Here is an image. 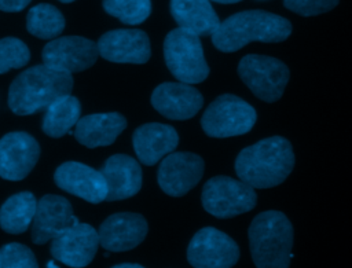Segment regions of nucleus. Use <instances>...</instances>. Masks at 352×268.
<instances>
[{
	"label": "nucleus",
	"mask_w": 352,
	"mask_h": 268,
	"mask_svg": "<svg viewBox=\"0 0 352 268\" xmlns=\"http://www.w3.org/2000/svg\"><path fill=\"white\" fill-rule=\"evenodd\" d=\"M147 221L139 213L122 212L109 216L99 227V245L107 252H126L147 235Z\"/></svg>",
	"instance_id": "obj_18"
},
{
	"label": "nucleus",
	"mask_w": 352,
	"mask_h": 268,
	"mask_svg": "<svg viewBox=\"0 0 352 268\" xmlns=\"http://www.w3.org/2000/svg\"><path fill=\"white\" fill-rule=\"evenodd\" d=\"M257 113L242 98L224 93L217 96L205 110L201 118L204 132L210 137L241 136L252 131Z\"/></svg>",
	"instance_id": "obj_6"
},
{
	"label": "nucleus",
	"mask_w": 352,
	"mask_h": 268,
	"mask_svg": "<svg viewBox=\"0 0 352 268\" xmlns=\"http://www.w3.org/2000/svg\"><path fill=\"white\" fill-rule=\"evenodd\" d=\"M111 268H144V267L140 264H133V263H122V264H117Z\"/></svg>",
	"instance_id": "obj_31"
},
{
	"label": "nucleus",
	"mask_w": 352,
	"mask_h": 268,
	"mask_svg": "<svg viewBox=\"0 0 352 268\" xmlns=\"http://www.w3.org/2000/svg\"><path fill=\"white\" fill-rule=\"evenodd\" d=\"M238 74L245 85L261 100L274 103L283 95L289 82V67L279 59L249 54L238 65Z\"/></svg>",
	"instance_id": "obj_8"
},
{
	"label": "nucleus",
	"mask_w": 352,
	"mask_h": 268,
	"mask_svg": "<svg viewBox=\"0 0 352 268\" xmlns=\"http://www.w3.org/2000/svg\"><path fill=\"white\" fill-rule=\"evenodd\" d=\"M99 246L98 231L85 223H77L52 239L51 254L72 268H84L95 257Z\"/></svg>",
	"instance_id": "obj_12"
},
{
	"label": "nucleus",
	"mask_w": 352,
	"mask_h": 268,
	"mask_svg": "<svg viewBox=\"0 0 352 268\" xmlns=\"http://www.w3.org/2000/svg\"><path fill=\"white\" fill-rule=\"evenodd\" d=\"M164 58L172 76L180 82L198 84L209 76L199 36L184 29L170 30L164 40Z\"/></svg>",
	"instance_id": "obj_5"
},
{
	"label": "nucleus",
	"mask_w": 352,
	"mask_h": 268,
	"mask_svg": "<svg viewBox=\"0 0 352 268\" xmlns=\"http://www.w3.org/2000/svg\"><path fill=\"white\" fill-rule=\"evenodd\" d=\"M55 184L89 203H99L106 201L107 184L100 173L85 164L67 161L59 165L54 173Z\"/></svg>",
	"instance_id": "obj_16"
},
{
	"label": "nucleus",
	"mask_w": 352,
	"mask_h": 268,
	"mask_svg": "<svg viewBox=\"0 0 352 268\" xmlns=\"http://www.w3.org/2000/svg\"><path fill=\"white\" fill-rule=\"evenodd\" d=\"M201 202L209 214L217 219H231L250 212L256 206L257 194L241 179L214 176L204 184Z\"/></svg>",
	"instance_id": "obj_7"
},
{
	"label": "nucleus",
	"mask_w": 352,
	"mask_h": 268,
	"mask_svg": "<svg viewBox=\"0 0 352 268\" xmlns=\"http://www.w3.org/2000/svg\"><path fill=\"white\" fill-rule=\"evenodd\" d=\"M290 33L292 23L289 19L263 10H248L232 14L220 22L210 37L219 51L235 52L252 41H285Z\"/></svg>",
	"instance_id": "obj_2"
},
{
	"label": "nucleus",
	"mask_w": 352,
	"mask_h": 268,
	"mask_svg": "<svg viewBox=\"0 0 352 268\" xmlns=\"http://www.w3.org/2000/svg\"><path fill=\"white\" fill-rule=\"evenodd\" d=\"M40 157L37 140L28 132H10L0 139V176L18 181L25 179Z\"/></svg>",
	"instance_id": "obj_13"
},
{
	"label": "nucleus",
	"mask_w": 352,
	"mask_h": 268,
	"mask_svg": "<svg viewBox=\"0 0 352 268\" xmlns=\"http://www.w3.org/2000/svg\"><path fill=\"white\" fill-rule=\"evenodd\" d=\"M32 0H0V10L6 12H18L29 5Z\"/></svg>",
	"instance_id": "obj_30"
},
{
	"label": "nucleus",
	"mask_w": 352,
	"mask_h": 268,
	"mask_svg": "<svg viewBox=\"0 0 352 268\" xmlns=\"http://www.w3.org/2000/svg\"><path fill=\"white\" fill-rule=\"evenodd\" d=\"M212 1H216V3H220V4H234V3H238V1H242V0H212Z\"/></svg>",
	"instance_id": "obj_32"
},
{
	"label": "nucleus",
	"mask_w": 352,
	"mask_h": 268,
	"mask_svg": "<svg viewBox=\"0 0 352 268\" xmlns=\"http://www.w3.org/2000/svg\"><path fill=\"white\" fill-rule=\"evenodd\" d=\"M26 29L30 34L43 40L56 38L65 29L63 14L52 4L40 3L29 10Z\"/></svg>",
	"instance_id": "obj_25"
},
{
	"label": "nucleus",
	"mask_w": 352,
	"mask_h": 268,
	"mask_svg": "<svg viewBox=\"0 0 352 268\" xmlns=\"http://www.w3.org/2000/svg\"><path fill=\"white\" fill-rule=\"evenodd\" d=\"M170 14L180 29L197 36H212L220 19L210 0H170Z\"/></svg>",
	"instance_id": "obj_22"
},
{
	"label": "nucleus",
	"mask_w": 352,
	"mask_h": 268,
	"mask_svg": "<svg viewBox=\"0 0 352 268\" xmlns=\"http://www.w3.org/2000/svg\"><path fill=\"white\" fill-rule=\"evenodd\" d=\"M30 51L28 45L16 37L0 40V74L11 69H19L29 63Z\"/></svg>",
	"instance_id": "obj_27"
},
{
	"label": "nucleus",
	"mask_w": 352,
	"mask_h": 268,
	"mask_svg": "<svg viewBox=\"0 0 352 268\" xmlns=\"http://www.w3.org/2000/svg\"><path fill=\"white\" fill-rule=\"evenodd\" d=\"M99 55L116 63H146L151 56L150 38L140 29L106 32L96 43Z\"/></svg>",
	"instance_id": "obj_14"
},
{
	"label": "nucleus",
	"mask_w": 352,
	"mask_h": 268,
	"mask_svg": "<svg viewBox=\"0 0 352 268\" xmlns=\"http://www.w3.org/2000/svg\"><path fill=\"white\" fill-rule=\"evenodd\" d=\"M260 1H264V0H260Z\"/></svg>",
	"instance_id": "obj_35"
},
{
	"label": "nucleus",
	"mask_w": 352,
	"mask_h": 268,
	"mask_svg": "<svg viewBox=\"0 0 352 268\" xmlns=\"http://www.w3.org/2000/svg\"><path fill=\"white\" fill-rule=\"evenodd\" d=\"M340 0H283V5L302 16H314L333 10Z\"/></svg>",
	"instance_id": "obj_29"
},
{
	"label": "nucleus",
	"mask_w": 352,
	"mask_h": 268,
	"mask_svg": "<svg viewBox=\"0 0 352 268\" xmlns=\"http://www.w3.org/2000/svg\"><path fill=\"white\" fill-rule=\"evenodd\" d=\"M103 8L125 25H139L151 14V0H103Z\"/></svg>",
	"instance_id": "obj_26"
},
{
	"label": "nucleus",
	"mask_w": 352,
	"mask_h": 268,
	"mask_svg": "<svg viewBox=\"0 0 352 268\" xmlns=\"http://www.w3.org/2000/svg\"><path fill=\"white\" fill-rule=\"evenodd\" d=\"M205 170L204 159L194 153L180 151L164 157L157 172L161 190L170 197H183L195 187Z\"/></svg>",
	"instance_id": "obj_11"
},
{
	"label": "nucleus",
	"mask_w": 352,
	"mask_h": 268,
	"mask_svg": "<svg viewBox=\"0 0 352 268\" xmlns=\"http://www.w3.org/2000/svg\"><path fill=\"white\" fill-rule=\"evenodd\" d=\"M248 236L256 268H289L293 257V225L285 213H258L250 223Z\"/></svg>",
	"instance_id": "obj_4"
},
{
	"label": "nucleus",
	"mask_w": 352,
	"mask_h": 268,
	"mask_svg": "<svg viewBox=\"0 0 352 268\" xmlns=\"http://www.w3.org/2000/svg\"><path fill=\"white\" fill-rule=\"evenodd\" d=\"M80 221L73 214V208L66 198L47 194L37 201L32 225V241L36 245H44Z\"/></svg>",
	"instance_id": "obj_15"
},
{
	"label": "nucleus",
	"mask_w": 352,
	"mask_h": 268,
	"mask_svg": "<svg viewBox=\"0 0 352 268\" xmlns=\"http://www.w3.org/2000/svg\"><path fill=\"white\" fill-rule=\"evenodd\" d=\"M37 199L29 191L11 195L0 208V227L8 234L25 232L33 221Z\"/></svg>",
	"instance_id": "obj_23"
},
{
	"label": "nucleus",
	"mask_w": 352,
	"mask_h": 268,
	"mask_svg": "<svg viewBox=\"0 0 352 268\" xmlns=\"http://www.w3.org/2000/svg\"><path fill=\"white\" fill-rule=\"evenodd\" d=\"M47 268H59V267L55 265L54 261H48V263H47Z\"/></svg>",
	"instance_id": "obj_33"
},
{
	"label": "nucleus",
	"mask_w": 352,
	"mask_h": 268,
	"mask_svg": "<svg viewBox=\"0 0 352 268\" xmlns=\"http://www.w3.org/2000/svg\"><path fill=\"white\" fill-rule=\"evenodd\" d=\"M132 144L138 159L143 165L153 166L175 151L179 144V135L170 125L147 122L135 129Z\"/></svg>",
	"instance_id": "obj_20"
},
{
	"label": "nucleus",
	"mask_w": 352,
	"mask_h": 268,
	"mask_svg": "<svg viewBox=\"0 0 352 268\" xmlns=\"http://www.w3.org/2000/svg\"><path fill=\"white\" fill-rule=\"evenodd\" d=\"M204 96L191 84L162 82L151 93V106L165 118L190 120L202 107Z\"/></svg>",
	"instance_id": "obj_17"
},
{
	"label": "nucleus",
	"mask_w": 352,
	"mask_h": 268,
	"mask_svg": "<svg viewBox=\"0 0 352 268\" xmlns=\"http://www.w3.org/2000/svg\"><path fill=\"white\" fill-rule=\"evenodd\" d=\"M73 77L47 65L32 66L19 73L8 89V107L16 115L34 114L58 98L70 95Z\"/></svg>",
	"instance_id": "obj_3"
},
{
	"label": "nucleus",
	"mask_w": 352,
	"mask_h": 268,
	"mask_svg": "<svg viewBox=\"0 0 352 268\" xmlns=\"http://www.w3.org/2000/svg\"><path fill=\"white\" fill-rule=\"evenodd\" d=\"M126 128V120L122 114L96 113L81 117L74 126V137L88 148L110 146L118 135Z\"/></svg>",
	"instance_id": "obj_21"
},
{
	"label": "nucleus",
	"mask_w": 352,
	"mask_h": 268,
	"mask_svg": "<svg viewBox=\"0 0 352 268\" xmlns=\"http://www.w3.org/2000/svg\"><path fill=\"white\" fill-rule=\"evenodd\" d=\"M99 51L95 41L81 36H63L52 38L43 48V63L66 73H77L91 67Z\"/></svg>",
	"instance_id": "obj_10"
},
{
	"label": "nucleus",
	"mask_w": 352,
	"mask_h": 268,
	"mask_svg": "<svg viewBox=\"0 0 352 268\" xmlns=\"http://www.w3.org/2000/svg\"><path fill=\"white\" fill-rule=\"evenodd\" d=\"M187 260L194 268H232L239 260V247L226 232L204 227L191 238Z\"/></svg>",
	"instance_id": "obj_9"
},
{
	"label": "nucleus",
	"mask_w": 352,
	"mask_h": 268,
	"mask_svg": "<svg viewBox=\"0 0 352 268\" xmlns=\"http://www.w3.org/2000/svg\"><path fill=\"white\" fill-rule=\"evenodd\" d=\"M59 1H62V3H72V1H74V0H59Z\"/></svg>",
	"instance_id": "obj_34"
},
{
	"label": "nucleus",
	"mask_w": 352,
	"mask_h": 268,
	"mask_svg": "<svg viewBox=\"0 0 352 268\" xmlns=\"http://www.w3.org/2000/svg\"><path fill=\"white\" fill-rule=\"evenodd\" d=\"M81 106L77 98L65 95L52 102L43 118V131L50 137H62L72 131L80 120Z\"/></svg>",
	"instance_id": "obj_24"
},
{
	"label": "nucleus",
	"mask_w": 352,
	"mask_h": 268,
	"mask_svg": "<svg viewBox=\"0 0 352 268\" xmlns=\"http://www.w3.org/2000/svg\"><path fill=\"white\" fill-rule=\"evenodd\" d=\"M0 268H38V264L28 246L12 242L0 249Z\"/></svg>",
	"instance_id": "obj_28"
},
{
	"label": "nucleus",
	"mask_w": 352,
	"mask_h": 268,
	"mask_svg": "<svg viewBox=\"0 0 352 268\" xmlns=\"http://www.w3.org/2000/svg\"><path fill=\"white\" fill-rule=\"evenodd\" d=\"M107 184L106 201H120L136 195L142 188V168L139 162L126 154L109 157L100 168Z\"/></svg>",
	"instance_id": "obj_19"
},
{
	"label": "nucleus",
	"mask_w": 352,
	"mask_h": 268,
	"mask_svg": "<svg viewBox=\"0 0 352 268\" xmlns=\"http://www.w3.org/2000/svg\"><path fill=\"white\" fill-rule=\"evenodd\" d=\"M294 168L292 143L271 136L245 147L235 159L236 176L256 188H271L283 183Z\"/></svg>",
	"instance_id": "obj_1"
}]
</instances>
